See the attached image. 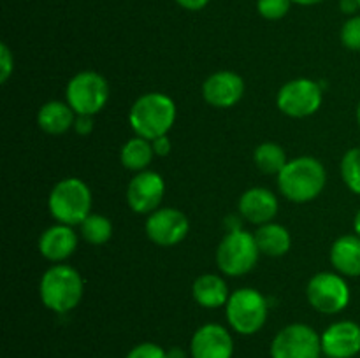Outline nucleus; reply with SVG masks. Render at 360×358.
Here are the masks:
<instances>
[{"label": "nucleus", "mask_w": 360, "mask_h": 358, "mask_svg": "<svg viewBox=\"0 0 360 358\" xmlns=\"http://www.w3.org/2000/svg\"><path fill=\"white\" fill-rule=\"evenodd\" d=\"M278 190L294 204H306L320 197L327 185V171L315 157H297L287 161L276 175Z\"/></svg>", "instance_id": "1"}, {"label": "nucleus", "mask_w": 360, "mask_h": 358, "mask_svg": "<svg viewBox=\"0 0 360 358\" xmlns=\"http://www.w3.org/2000/svg\"><path fill=\"white\" fill-rule=\"evenodd\" d=\"M176 104L169 95L150 91L136 98L129 111V123L134 133L148 140L169 135L176 123Z\"/></svg>", "instance_id": "2"}, {"label": "nucleus", "mask_w": 360, "mask_h": 358, "mask_svg": "<svg viewBox=\"0 0 360 358\" xmlns=\"http://www.w3.org/2000/svg\"><path fill=\"white\" fill-rule=\"evenodd\" d=\"M84 295V281L81 274L67 263H53L41 277L39 297L46 309L65 314L76 309Z\"/></svg>", "instance_id": "3"}, {"label": "nucleus", "mask_w": 360, "mask_h": 358, "mask_svg": "<svg viewBox=\"0 0 360 358\" xmlns=\"http://www.w3.org/2000/svg\"><path fill=\"white\" fill-rule=\"evenodd\" d=\"M90 186L79 178H63L51 188L48 209L56 223L76 227L91 214Z\"/></svg>", "instance_id": "4"}, {"label": "nucleus", "mask_w": 360, "mask_h": 358, "mask_svg": "<svg viewBox=\"0 0 360 358\" xmlns=\"http://www.w3.org/2000/svg\"><path fill=\"white\" fill-rule=\"evenodd\" d=\"M227 323L239 336H253L260 332L269 318L267 298L257 288H238L225 304Z\"/></svg>", "instance_id": "5"}, {"label": "nucleus", "mask_w": 360, "mask_h": 358, "mask_svg": "<svg viewBox=\"0 0 360 358\" xmlns=\"http://www.w3.org/2000/svg\"><path fill=\"white\" fill-rule=\"evenodd\" d=\"M255 235L236 227L224 235L217 248V265L224 276L239 277L252 272L259 262Z\"/></svg>", "instance_id": "6"}, {"label": "nucleus", "mask_w": 360, "mask_h": 358, "mask_svg": "<svg viewBox=\"0 0 360 358\" xmlns=\"http://www.w3.org/2000/svg\"><path fill=\"white\" fill-rule=\"evenodd\" d=\"M108 79L95 70H83L70 77L65 88V102L76 114L95 116L105 107L109 100Z\"/></svg>", "instance_id": "7"}, {"label": "nucleus", "mask_w": 360, "mask_h": 358, "mask_svg": "<svg viewBox=\"0 0 360 358\" xmlns=\"http://www.w3.org/2000/svg\"><path fill=\"white\" fill-rule=\"evenodd\" d=\"M306 298L315 311L322 314H338L350 305L352 290L347 277L334 272L315 274L306 286Z\"/></svg>", "instance_id": "8"}, {"label": "nucleus", "mask_w": 360, "mask_h": 358, "mask_svg": "<svg viewBox=\"0 0 360 358\" xmlns=\"http://www.w3.org/2000/svg\"><path fill=\"white\" fill-rule=\"evenodd\" d=\"M323 104V90L309 77H295L278 90L276 105L285 116L295 119L309 118Z\"/></svg>", "instance_id": "9"}, {"label": "nucleus", "mask_w": 360, "mask_h": 358, "mask_svg": "<svg viewBox=\"0 0 360 358\" xmlns=\"http://www.w3.org/2000/svg\"><path fill=\"white\" fill-rule=\"evenodd\" d=\"M271 358H322V337L306 323L283 326L271 340Z\"/></svg>", "instance_id": "10"}, {"label": "nucleus", "mask_w": 360, "mask_h": 358, "mask_svg": "<svg viewBox=\"0 0 360 358\" xmlns=\"http://www.w3.org/2000/svg\"><path fill=\"white\" fill-rule=\"evenodd\" d=\"M144 232L153 244L171 248L185 241L190 232V221L186 214L176 207H158L148 214Z\"/></svg>", "instance_id": "11"}, {"label": "nucleus", "mask_w": 360, "mask_h": 358, "mask_svg": "<svg viewBox=\"0 0 360 358\" xmlns=\"http://www.w3.org/2000/svg\"><path fill=\"white\" fill-rule=\"evenodd\" d=\"M165 195V181L158 172H136L127 186V204L136 214H151L160 207Z\"/></svg>", "instance_id": "12"}, {"label": "nucleus", "mask_w": 360, "mask_h": 358, "mask_svg": "<svg viewBox=\"0 0 360 358\" xmlns=\"http://www.w3.org/2000/svg\"><path fill=\"white\" fill-rule=\"evenodd\" d=\"M190 358H232L234 339L220 323H206L190 339Z\"/></svg>", "instance_id": "13"}, {"label": "nucleus", "mask_w": 360, "mask_h": 358, "mask_svg": "<svg viewBox=\"0 0 360 358\" xmlns=\"http://www.w3.org/2000/svg\"><path fill=\"white\" fill-rule=\"evenodd\" d=\"M243 95H245V79L234 70H218L207 76L202 83V97L211 107H234Z\"/></svg>", "instance_id": "14"}, {"label": "nucleus", "mask_w": 360, "mask_h": 358, "mask_svg": "<svg viewBox=\"0 0 360 358\" xmlns=\"http://www.w3.org/2000/svg\"><path fill=\"white\" fill-rule=\"evenodd\" d=\"M327 358H354L360 353V325L352 319L334 321L320 333Z\"/></svg>", "instance_id": "15"}, {"label": "nucleus", "mask_w": 360, "mask_h": 358, "mask_svg": "<svg viewBox=\"0 0 360 358\" xmlns=\"http://www.w3.org/2000/svg\"><path fill=\"white\" fill-rule=\"evenodd\" d=\"M238 207L239 214L248 223L260 227L276 218L278 211H280V200H278L276 193H273L271 190L264 188V186H253L239 197Z\"/></svg>", "instance_id": "16"}, {"label": "nucleus", "mask_w": 360, "mask_h": 358, "mask_svg": "<svg viewBox=\"0 0 360 358\" xmlns=\"http://www.w3.org/2000/svg\"><path fill=\"white\" fill-rule=\"evenodd\" d=\"M37 248L48 262L63 263L76 253L77 234L70 225L55 223L42 232Z\"/></svg>", "instance_id": "17"}, {"label": "nucleus", "mask_w": 360, "mask_h": 358, "mask_svg": "<svg viewBox=\"0 0 360 358\" xmlns=\"http://www.w3.org/2000/svg\"><path fill=\"white\" fill-rule=\"evenodd\" d=\"M333 269L345 277H360V237L345 234L333 242L329 251Z\"/></svg>", "instance_id": "18"}, {"label": "nucleus", "mask_w": 360, "mask_h": 358, "mask_svg": "<svg viewBox=\"0 0 360 358\" xmlns=\"http://www.w3.org/2000/svg\"><path fill=\"white\" fill-rule=\"evenodd\" d=\"M192 297L197 305L204 309H220L225 307L231 291L229 284L220 274H200L192 284Z\"/></svg>", "instance_id": "19"}, {"label": "nucleus", "mask_w": 360, "mask_h": 358, "mask_svg": "<svg viewBox=\"0 0 360 358\" xmlns=\"http://www.w3.org/2000/svg\"><path fill=\"white\" fill-rule=\"evenodd\" d=\"M76 112L67 102L51 100L41 105L37 111V125L48 135H63L74 128Z\"/></svg>", "instance_id": "20"}, {"label": "nucleus", "mask_w": 360, "mask_h": 358, "mask_svg": "<svg viewBox=\"0 0 360 358\" xmlns=\"http://www.w3.org/2000/svg\"><path fill=\"white\" fill-rule=\"evenodd\" d=\"M253 235H255L260 255L271 256V258L285 256L292 248L290 232H288L283 225L274 223V221L260 225Z\"/></svg>", "instance_id": "21"}, {"label": "nucleus", "mask_w": 360, "mask_h": 358, "mask_svg": "<svg viewBox=\"0 0 360 358\" xmlns=\"http://www.w3.org/2000/svg\"><path fill=\"white\" fill-rule=\"evenodd\" d=\"M155 157L157 154H155L153 146H151V140L139 135L127 140L122 146V151H120V161H122L127 171L132 172L148 171Z\"/></svg>", "instance_id": "22"}, {"label": "nucleus", "mask_w": 360, "mask_h": 358, "mask_svg": "<svg viewBox=\"0 0 360 358\" xmlns=\"http://www.w3.org/2000/svg\"><path fill=\"white\" fill-rule=\"evenodd\" d=\"M253 161H255V167L262 174L278 175L283 171L285 165H287L288 158L283 146H280V144L262 142L253 151Z\"/></svg>", "instance_id": "23"}, {"label": "nucleus", "mask_w": 360, "mask_h": 358, "mask_svg": "<svg viewBox=\"0 0 360 358\" xmlns=\"http://www.w3.org/2000/svg\"><path fill=\"white\" fill-rule=\"evenodd\" d=\"M81 237L94 246H102L112 237V223L104 214L91 213L83 223L79 225Z\"/></svg>", "instance_id": "24"}, {"label": "nucleus", "mask_w": 360, "mask_h": 358, "mask_svg": "<svg viewBox=\"0 0 360 358\" xmlns=\"http://www.w3.org/2000/svg\"><path fill=\"white\" fill-rule=\"evenodd\" d=\"M340 172L345 186L360 197V146L352 147L343 154Z\"/></svg>", "instance_id": "25"}, {"label": "nucleus", "mask_w": 360, "mask_h": 358, "mask_svg": "<svg viewBox=\"0 0 360 358\" xmlns=\"http://www.w3.org/2000/svg\"><path fill=\"white\" fill-rule=\"evenodd\" d=\"M292 0H257V11L267 21L283 20L292 7Z\"/></svg>", "instance_id": "26"}, {"label": "nucleus", "mask_w": 360, "mask_h": 358, "mask_svg": "<svg viewBox=\"0 0 360 358\" xmlns=\"http://www.w3.org/2000/svg\"><path fill=\"white\" fill-rule=\"evenodd\" d=\"M340 41L348 51H360V14L345 21L340 30Z\"/></svg>", "instance_id": "27"}, {"label": "nucleus", "mask_w": 360, "mask_h": 358, "mask_svg": "<svg viewBox=\"0 0 360 358\" xmlns=\"http://www.w3.org/2000/svg\"><path fill=\"white\" fill-rule=\"evenodd\" d=\"M125 358H167V350L155 343H141L127 353Z\"/></svg>", "instance_id": "28"}, {"label": "nucleus", "mask_w": 360, "mask_h": 358, "mask_svg": "<svg viewBox=\"0 0 360 358\" xmlns=\"http://www.w3.org/2000/svg\"><path fill=\"white\" fill-rule=\"evenodd\" d=\"M14 72V55L9 46L0 44V83L6 84Z\"/></svg>", "instance_id": "29"}, {"label": "nucleus", "mask_w": 360, "mask_h": 358, "mask_svg": "<svg viewBox=\"0 0 360 358\" xmlns=\"http://www.w3.org/2000/svg\"><path fill=\"white\" fill-rule=\"evenodd\" d=\"M94 116L77 114L76 121H74V132L81 137H86L94 132Z\"/></svg>", "instance_id": "30"}, {"label": "nucleus", "mask_w": 360, "mask_h": 358, "mask_svg": "<svg viewBox=\"0 0 360 358\" xmlns=\"http://www.w3.org/2000/svg\"><path fill=\"white\" fill-rule=\"evenodd\" d=\"M151 146H153V151L157 157H167L172 150V142L169 139V135L157 137L155 140H151Z\"/></svg>", "instance_id": "31"}, {"label": "nucleus", "mask_w": 360, "mask_h": 358, "mask_svg": "<svg viewBox=\"0 0 360 358\" xmlns=\"http://www.w3.org/2000/svg\"><path fill=\"white\" fill-rule=\"evenodd\" d=\"M174 2L178 4L179 7H183L185 11H192V13H195V11H202L211 0H174Z\"/></svg>", "instance_id": "32"}, {"label": "nucleus", "mask_w": 360, "mask_h": 358, "mask_svg": "<svg viewBox=\"0 0 360 358\" xmlns=\"http://www.w3.org/2000/svg\"><path fill=\"white\" fill-rule=\"evenodd\" d=\"M340 9H341V13L347 14V16L350 18V16H355V14H357L360 6H359L357 0H340Z\"/></svg>", "instance_id": "33"}, {"label": "nucleus", "mask_w": 360, "mask_h": 358, "mask_svg": "<svg viewBox=\"0 0 360 358\" xmlns=\"http://www.w3.org/2000/svg\"><path fill=\"white\" fill-rule=\"evenodd\" d=\"M188 357H190V351L186 353V351L179 346H172L167 350V358H188Z\"/></svg>", "instance_id": "34"}, {"label": "nucleus", "mask_w": 360, "mask_h": 358, "mask_svg": "<svg viewBox=\"0 0 360 358\" xmlns=\"http://www.w3.org/2000/svg\"><path fill=\"white\" fill-rule=\"evenodd\" d=\"M295 6H302V7H309V6H316V4L323 2V0H292Z\"/></svg>", "instance_id": "35"}, {"label": "nucleus", "mask_w": 360, "mask_h": 358, "mask_svg": "<svg viewBox=\"0 0 360 358\" xmlns=\"http://www.w3.org/2000/svg\"><path fill=\"white\" fill-rule=\"evenodd\" d=\"M354 234H357L360 237V209L355 213V218H354Z\"/></svg>", "instance_id": "36"}, {"label": "nucleus", "mask_w": 360, "mask_h": 358, "mask_svg": "<svg viewBox=\"0 0 360 358\" xmlns=\"http://www.w3.org/2000/svg\"><path fill=\"white\" fill-rule=\"evenodd\" d=\"M355 114H357V123H359V128H360V100L357 104V112H355Z\"/></svg>", "instance_id": "37"}, {"label": "nucleus", "mask_w": 360, "mask_h": 358, "mask_svg": "<svg viewBox=\"0 0 360 358\" xmlns=\"http://www.w3.org/2000/svg\"><path fill=\"white\" fill-rule=\"evenodd\" d=\"M357 2H359V6H360V0H357Z\"/></svg>", "instance_id": "38"}, {"label": "nucleus", "mask_w": 360, "mask_h": 358, "mask_svg": "<svg viewBox=\"0 0 360 358\" xmlns=\"http://www.w3.org/2000/svg\"><path fill=\"white\" fill-rule=\"evenodd\" d=\"M326 358H327V357H326Z\"/></svg>", "instance_id": "39"}]
</instances>
